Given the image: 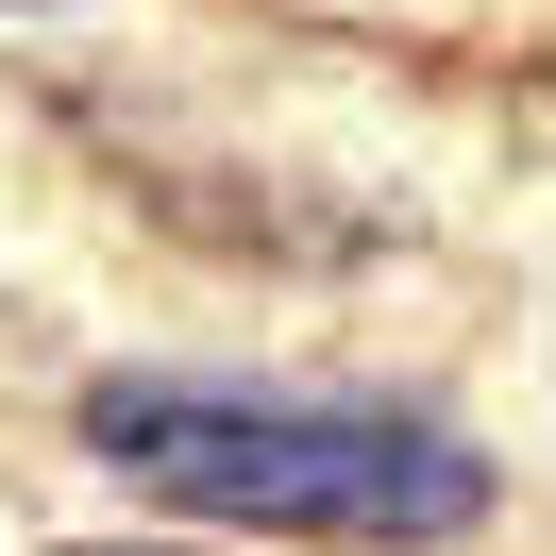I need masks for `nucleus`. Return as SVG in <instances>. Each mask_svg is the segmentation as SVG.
I'll use <instances>...</instances> for the list:
<instances>
[{"mask_svg":"<svg viewBox=\"0 0 556 556\" xmlns=\"http://www.w3.org/2000/svg\"><path fill=\"white\" fill-rule=\"evenodd\" d=\"M0 17H35V0H0Z\"/></svg>","mask_w":556,"mask_h":556,"instance_id":"3","label":"nucleus"},{"mask_svg":"<svg viewBox=\"0 0 556 556\" xmlns=\"http://www.w3.org/2000/svg\"><path fill=\"white\" fill-rule=\"evenodd\" d=\"M102 556H186V540H102Z\"/></svg>","mask_w":556,"mask_h":556,"instance_id":"2","label":"nucleus"},{"mask_svg":"<svg viewBox=\"0 0 556 556\" xmlns=\"http://www.w3.org/2000/svg\"><path fill=\"white\" fill-rule=\"evenodd\" d=\"M85 455L203 522L270 540H455L489 522V455L421 405H338V388H237V371H102Z\"/></svg>","mask_w":556,"mask_h":556,"instance_id":"1","label":"nucleus"}]
</instances>
